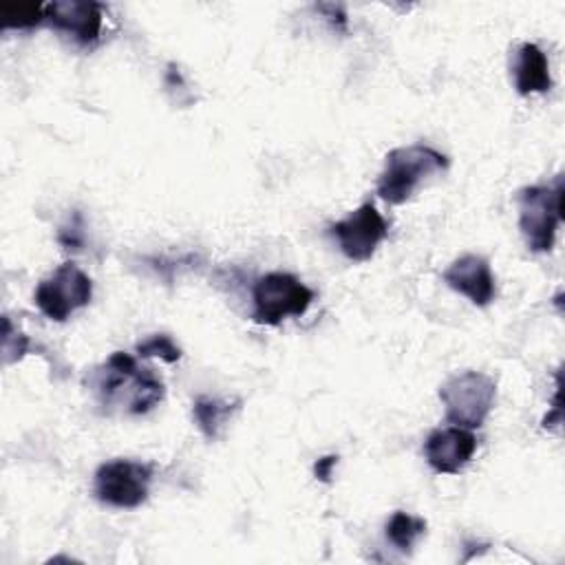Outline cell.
I'll list each match as a JSON object with an SVG mask.
<instances>
[{
  "label": "cell",
  "mask_w": 565,
  "mask_h": 565,
  "mask_svg": "<svg viewBox=\"0 0 565 565\" xmlns=\"http://www.w3.org/2000/svg\"><path fill=\"white\" fill-rule=\"evenodd\" d=\"M95 395L104 406L143 415L163 399V382L150 369H139L128 353L115 351L97 371Z\"/></svg>",
  "instance_id": "obj_1"
},
{
  "label": "cell",
  "mask_w": 565,
  "mask_h": 565,
  "mask_svg": "<svg viewBox=\"0 0 565 565\" xmlns=\"http://www.w3.org/2000/svg\"><path fill=\"white\" fill-rule=\"evenodd\" d=\"M448 168V157L439 150L413 143L393 148L386 154L384 170L377 179V194L391 205H399L413 196V192L433 174H439Z\"/></svg>",
  "instance_id": "obj_2"
},
{
  "label": "cell",
  "mask_w": 565,
  "mask_h": 565,
  "mask_svg": "<svg viewBox=\"0 0 565 565\" xmlns=\"http://www.w3.org/2000/svg\"><path fill=\"white\" fill-rule=\"evenodd\" d=\"M497 397V382L481 371H461L439 386L446 419L452 426L479 428L490 415Z\"/></svg>",
  "instance_id": "obj_3"
},
{
  "label": "cell",
  "mask_w": 565,
  "mask_h": 565,
  "mask_svg": "<svg viewBox=\"0 0 565 565\" xmlns=\"http://www.w3.org/2000/svg\"><path fill=\"white\" fill-rule=\"evenodd\" d=\"M252 300L256 322L278 324L289 316H302L313 300V291L294 274L269 271L256 280Z\"/></svg>",
  "instance_id": "obj_5"
},
{
  "label": "cell",
  "mask_w": 565,
  "mask_h": 565,
  "mask_svg": "<svg viewBox=\"0 0 565 565\" xmlns=\"http://www.w3.org/2000/svg\"><path fill=\"white\" fill-rule=\"evenodd\" d=\"M137 353L143 358H161L168 364H172L181 358V349L166 333H154V335H148L146 340H141L137 344Z\"/></svg>",
  "instance_id": "obj_16"
},
{
  "label": "cell",
  "mask_w": 565,
  "mask_h": 565,
  "mask_svg": "<svg viewBox=\"0 0 565 565\" xmlns=\"http://www.w3.org/2000/svg\"><path fill=\"white\" fill-rule=\"evenodd\" d=\"M477 439L468 428H435L424 441V457L439 475H457L475 455Z\"/></svg>",
  "instance_id": "obj_9"
},
{
  "label": "cell",
  "mask_w": 565,
  "mask_h": 565,
  "mask_svg": "<svg viewBox=\"0 0 565 565\" xmlns=\"http://www.w3.org/2000/svg\"><path fill=\"white\" fill-rule=\"evenodd\" d=\"M0 18L4 29H29L44 20V4L40 2H0Z\"/></svg>",
  "instance_id": "obj_15"
},
{
  "label": "cell",
  "mask_w": 565,
  "mask_h": 565,
  "mask_svg": "<svg viewBox=\"0 0 565 565\" xmlns=\"http://www.w3.org/2000/svg\"><path fill=\"white\" fill-rule=\"evenodd\" d=\"M152 466L135 459H113L95 472V497L113 508H137L148 499Z\"/></svg>",
  "instance_id": "obj_6"
},
{
  "label": "cell",
  "mask_w": 565,
  "mask_h": 565,
  "mask_svg": "<svg viewBox=\"0 0 565 565\" xmlns=\"http://www.w3.org/2000/svg\"><path fill=\"white\" fill-rule=\"evenodd\" d=\"M44 20L71 35L77 44H93L99 40L102 33V4L97 2H79V0H64V2H49L44 4Z\"/></svg>",
  "instance_id": "obj_11"
},
{
  "label": "cell",
  "mask_w": 565,
  "mask_h": 565,
  "mask_svg": "<svg viewBox=\"0 0 565 565\" xmlns=\"http://www.w3.org/2000/svg\"><path fill=\"white\" fill-rule=\"evenodd\" d=\"M516 203L519 230L527 249L550 252L563 218V181L556 179L554 185H527L519 192Z\"/></svg>",
  "instance_id": "obj_4"
},
{
  "label": "cell",
  "mask_w": 565,
  "mask_h": 565,
  "mask_svg": "<svg viewBox=\"0 0 565 565\" xmlns=\"http://www.w3.org/2000/svg\"><path fill=\"white\" fill-rule=\"evenodd\" d=\"M441 276L450 289L466 296L477 307L490 305L497 296L494 276L490 263L483 256L463 254L457 260H452Z\"/></svg>",
  "instance_id": "obj_10"
},
{
  "label": "cell",
  "mask_w": 565,
  "mask_h": 565,
  "mask_svg": "<svg viewBox=\"0 0 565 565\" xmlns=\"http://www.w3.org/2000/svg\"><path fill=\"white\" fill-rule=\"evenodd\" d=\"M329 232L338 241L340 252L349 260L364 263L375 254L377 245L386 238L388 225L373 203H362L347 218L333 223Z\"/></svg>",
  "instance_id": "obj_8"
},
{
  "label": "cell",
  "mask_w": 565,
  "mask_h": 565,
  "mask_svg": "<svg viewBox=\"0 0 565 565\" xmlns=\"http://www.w3.org/2000/svg\"><path fill=\"white\" fill-rule=\"evenodd\" d=\"M335 463H338V457H333V455L318 459V461L313 463L316 477H318L320 481H329V479H331V470L335 468Z\"/></svg>",
  "instance_id": "obj_17"
},
{
  "label": "cell",
  "mask_w": 565,
  "mask_h": 565,
  "mask_svg": "<svg viewBox=\"0 0 565 565\" xmlns=\"http://www.w3.org/2000/svg\"><path fill=\"white\" fill-rule=\"evenodd\" d=\"M424 532H426V521L402 510L393 512V516L386 523V539L402 552H408Z\"/></svg>",
  "instance_id": "obj_14"
},
{
  "label": "cell",
  "mask_w": 565,
  "mask_h": 565,
  "mask_svg": "<svg viewBox=\"0 0 565 565\" xmlns=\"http://www.w3.org/2000/svg\"><path fill=\"white\" fill-rule=\"evenodd\" d=\"M90 296V278L75 263H62L49 278L38 285L33 300L46 318L64 322L73 311L86 307Z\"/></svg>",
  "instance_id": "obj_7"
},
{
  "label": "cell",
  "mask_w": 565,
  "mask_h": 565,
  "mask_svg": "<svg viewBox=\"0 0 565 565\" xmlns=\"http://www.w3.org/2000/svg\"><path fill=\"white\" fill-rule=\"evenodd\" d=\"M241 402H230V399H218V397H196L194 406H192V415L194 422L199 426V430L207 437V439H216L221 435V430L225 428V424L230 422L232 413L238 408Z\"/></svg>",
  "instance_id": "obj_13"
},
{
  "label": "cell",
  "mask_w": 565,
  "mask_h": 565,
  "mask_svg": "<svg viewBox=\"0 0 565 565\" xmlns=\"http://www.w3.org/2000/svg\"><path fill=\"white\" fill-rule=\"evenodd\" d=\"M512 73H514V86L521 95H530V93H545L552 86V77H550V66H547V57L545 53L532 44L525 42L519 46L516 55H514V64H512Z\"/></svg>",
  "instance_id": "obj_12"
}]
</instances>
